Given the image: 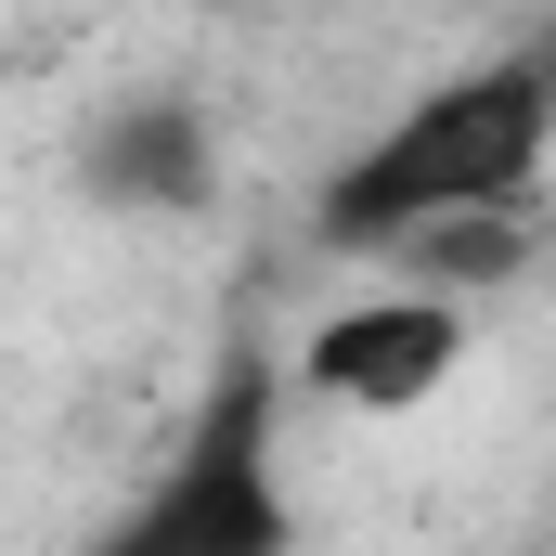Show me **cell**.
<instances>
[{
	"instance_id": "3",
	"label": "cell",
	"mask_w": 556,
	"mask_h": 556,
	"mask_svg": "<svg viewBox=\"0 0 556 556\" xmlns=\"http://www.w3.org/2000/svg\"><path fill=\"white\" fill-rule=\"evenodd\" d=\"M453 363H466V311L453 298H350V311H324L311 324V350H298V389L311 402H350V415H415L427 389H453Z\"/></svg>"
},
{
	"instance_id": "4",
	"label": "cell",
	"mask_w": 556,
	"mask_h": 556,
	"mask_svg": "<svg viewBox=\"0 0 556 556\" xmlns=\"http://www.w3.org/2000/svg\"><path fill=\"white\" fill-rule=\"evenodd\" d=\"M78 168H91V194L104 207H194L207 194V117L194 104H168V91H130V104H104L91 142H78Z\"/></svg>"
},
{
	"instance_id": "2",
	"label": "cell",
	"mask_w": 556,
	"mask_h": 556,
	"mask_svg": "<svg viewBox=\"0 0 556 556\" xmlns=\"http://www.w3.org/2000/svg\"><path fill=\"white\" fill-rule=\"evenodd\" d=\"M273 402H285V376L260 350H233L220 389H207V415H194V440L155 466V492L104 531V556H285L298 544V505H285Z\"/></svg>"
},
{
	"instance_id": "1",
	"label": "cell",
	"mask_w": 556,
	"mask_h": 556,
	"mask_svg": "<svg viewBox=\"0 0 556 556\" xmlns=\"http://www.w3.org/2000/svg\"><path fill=\"white\" fill-rule=\"evenodd\" d=\"M544 142H556V65H544V52H492V65L415 91L389 130L363 142V155L324 181L311 233H324L337 260H402V247L440 233V220L531 207Z\"/></svg>"
}]
</instances>
